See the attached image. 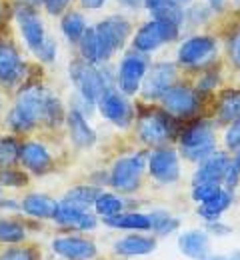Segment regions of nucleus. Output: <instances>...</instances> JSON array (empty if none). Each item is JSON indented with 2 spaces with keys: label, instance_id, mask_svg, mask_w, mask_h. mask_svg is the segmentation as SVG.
<instances>
[{
  "label": "nucleus",
  "instance_id": "f257e3e1",
  "mask_svg": "<svg viewBox=\"0 0 240 260\" xmlns=\"http://www.w3.org/2000/svg\"><path fill=\"white\" fill-rule=\"evenodd\" d=\"M14 106L26 114L35 126H60L64 122V106L52 90L42 84H26L18 90Z\"/></svg>",
  "mask_w": 240,
  "mask_h": 260
},
{
  "label": "nucleus",
  "instance_id": "f03ea898",
  "mask_svg": "<svg viewBox=\"0 0 240 260\" xmlns=\"http://www.w3.org/2000/svg\"><path fill=\"white\" fill-rule=\"evenodd\" d=\"M178 132V120L164 108H146L136 118L138 140L148 148L166 146Z\"/></svg>",
  "mask_w": 240,
  "mask_h": 260
},
{
  "label": "nucleus",
  "instance_id": "7ed1b4c3",
  "mask_svg": "<svg viewBox=\"0 0 240 260\" xmlns=\"http://www.w3.org/2000/svg\"><path fill=\"white\" fill-rule=\"evenodd\" d=\"M70 76L78 90V96L86 106H94L104 92L110 86H114L112 76L108 74L106 68H102L100 64H90L84 58L74 60L70 64Z\"/></svg>",
  "mask_w": 240,
  "mask_h": 260
},
{
  "label": "nucleus",
  "instance_id": "20e7f679",
  "mask_svg": "<svg viewBox=\"0 0 240 260\" xmlns=\"http://www.w3.org/2000/svg\"><path fill=\"white\" fill-rule=\"evenodd\" d=\"M178 150L188 162L200 164L216 152L214 128L206 120H192L178 134Z\"/></svg>",
  "mask_w": 240,
  "mask_h": 260
},
{
  "label": "nucleus",
  "instance_id": "39448f33",
  "mask_svg": "<svg viewBox=\"0 0 240 260\" xmlns=\"http://www.w3.org/2000/svg\"><path fill=\"white\" fill-rule=\"evenodd\" d=\"M146 168H148L146 152H134V154L120 156L118 160H114L110 172H108V184L116 192L132 194L140 188Z\"/></svg>",
  "mask_w": 240,
  "mask_h": 260
},
{
  "label": "nucleus",
  "instance_id": "423d86ee",
  "mask_svg": "<svg viewBox=\"0 0 240 260\" xmlns=\"http://www.w3.org/2000/svg\"><path fill=\"white\" fill-rule=\"evenodd\" d=\"M162 108L180 120H192L202 108V96L196 88H190L186 84H172L170 88L160 98Z\"/></svg>",
  "mask_w": 240,
  "mask_h": 260
},
{
  "label": "nucleus",
  "instance_id": "0eeeda50",
  "mask_svg": "<svg viewBox=\"0 0 240 260\" xmlns=\"http://www.w3.org/2000/svg\"><path fill=\"white\" fill-rule=\"evenodd\" d=\"M96 106L104 118L118 128H128L134 120V106L130 98L116 86H110L96 102Z\"/></svg>",
  "mask_w": 240,
  "mask_h": 260
},
{
  "label": "nucleus",
  "instance_id": "6e6552de",
  "mask_svg": "<svg viewBox=\"0 0 240 260\" xmlns=\"http://www.w3.org/2000/svg\"><path fill=\"white\" fill-rule=\"evenodd\" d=\"M176 36H178L176 24L154 18L152 22H146L144 26L138 28V32L134 34V40H132V48L136 52H142V54H150V52L158 50L162 44L172 42Z\"/></svg>",
  "mask_w": 240,
  "mask_h": 260
},
{
  "label": "nucleus",
  "instance_id": "1a4fd4ad",
  "mask_svg": "<svg viewBox=\"0 0 240 260\" xmlns=\"http://www.w3.org/2000/svg\"><path fill=\"white\" fill-rule=\"evenodd\" d=\"M216 56V42L210 36H190L178 48V64L184 68H204Z\"/></svg>",
  "mask_w": 240,
  "mask_h": 260
},
{
  "label": "nucleus",
  "instance_id": "9d476101",
  "mask_svg": "<svg viewBox=\"0 0 240 260\" xmlns=\"http://www.w3.org/2000/svg\"><path fill=\"white\" fill-rule=\"evenodd\" d=\"M146 72H148V58H146V54L132 50V52H128L122 58V62L118 66L116 84H118V88L126 96H132V94H136L138 90H140Z\"/></svg>",
  "mask_w": 240,
  "mask_h": 260
},
{
  "label": "nucleus",
  "instance_id": "9b49d317",
  "mask_svg": "<svg viewBox=\"0 0 240 260\" xmlns=\"http://www.w3.org/2000/svg\"><path fill=\"white\" fill-rule=\"evenodd\" d=\"M148 172L158 184L176 182L180 178V154L170 146L154 148L148 154Z\"/></svg>",
  "mask_w": 240,
  "mask_h": 260
},
{
  "label": "nucleus",
  "instance_id": "f8f14e48",
  "mask_svg": "<svg viewBox=\"0 0 240 260\" xmlns=\"http://www.w3.org/2000/svg\"><path fill=\"white\" fill-rule=\"evenodd\" d=\"M50 246H52V252L60 260H94L98 256L96 242L76 232L56 236Z\"/></svg>",
  "mask_w": 240,
  "mask_h": 260
},
{
  "label": "nucleus",
  "instance_id": "ddd939ff",
  "mask_svg": "<svg viewBox=\"0 0 240 260\" xmlns=\"http://www.w3.org/2000/svg\"><path fill=\"white\" fill-rule=\"evenodd\" d=\"M176 64L172 62H158L152 68H148L142 86H140V94L144 100H160L162 94L170 88L172 84H176Z\"/></svg>",
  "mask_w": 240,
  "mask_h": 260
},
{
  "label": "nucleus",
  "instance_id": "4468645a",
  "mask_svg": "<svg viewBox=\"0 0 240 260\" xmlns=\"http://www.w3.org/2000/svg\"><path fill=\"white\" fill-rule=\"evenodd\" d=\"M54 222L64 230H70V232H90L98 226V218L94 212H90L88 208L72 206L68 202L58 204Z\"/></svg>",
  "mask_w": 240,
  "mask_h": 260
},
{
  "label": "nucleus",
  "instance_id": "2eb2a0df",
  "mask_svg": "<svg viewBox=\"0 0 240 260\" xmlns=\"http://www.w3.org/2000/svg\"><path fill=\"white\" fill-rule=\"evenodd\" d=\"M156 246H158L156 236H150L144 232H128L126 236L118 238L112 244V250L118 258H140V256L152 254Z\"/></svg>",
  "mask_w": 240,
  "mask_h": 260
},
{
  "label": "nucleus",
  "instance_id": "dca6fc26",
  "mask_svg": "<svg viewBox=\"0 0 240 260\" xmlns=\"http://www.w3.org/2000/svg\"><path fill=\"white\" fill-rule=\"evenodd\" d=\"M14 16H16L18 28H20V34H22L26 46H28L32 52H36V50L46 42V32H44L42 20L38 18V14L32 10V6H24V4H20V6L16 8Z\"/></svg>",
  "mask_w": 240,
  "mask_h": 260
},
{
  "label": "nucleus",
  "instance_id": "f3484780",
  "mask_svg": "<svg viewBox=\"0 0 240 260\" xmlns=\"http://www.w3.org/2000/svg\"><path fill=\"white\" fill-rule=\"evenodd\" d=\"M26 70L28 68L22 62L16 48L0 40V86L12 88L20 84L26 76Z\"/></svg>",
  "mask_w": 240,
  "mask_h": 260
},
{
  "label": "nucleus",
  "instance_id": "a211bd4d",
  "mask_svg": "<svg viewBox=\"0 0 240 260\" xmlns=\"http://www.w3.org/2000/svg\"><path fill=\"white\" fill-rule=\"evenodd\" d=\"M20 164L24 170H28L35 176H42L50 170L52 156L48 148L38 140H26L20 146Z\"/></svg>",
  "mask_w": 240,
  "mask_h": 260
},
{
  "label": "nucleus",
  "instance_id": "6ab92c4d",
  "mask_svg": "<svg viewBox=\"0 0 240 260\" xmlns=\"http://www.w3.org/2000/svg\"><path fill=\"white\" fill-rule=\"evenodd\" d=\"M228 164H230V156L224 154V152H214L212 156H208L206 160L198 164V170L194 172V178H192V184H222L224 182V176H226V170H228Z\"/></svg>",
  "mask_w": 240,
  "mask_h": 260
},
{
  "label": "nucleus",
  "instance_id": "aec40b11",
  "mask_svg": "<svg viewBox=\"0 0 240 260\" xmlns=\"http://www.w3.org/2000/svg\"><path fill=\"white\" fill-rule=\"evenodd\" d=\"M66 124H68L70 138L76 148H90L96 142V132L90 128L86 120V112L78 106H72L66 112Z\"/></svg>",
  "mask_w": 240,
  "mask_h": 260
},
{
  "label": "nucleus",
  "instance_id": "412c9836",
  "mask_svg": "<svg viewBox=\"0 0 240 260\" xmlns=\"http://www.w3.org/2000/svg\"><path fill=\"white\" fill-rule=\"evenodd\" d=\"M178 250L188 260H202L210 254V234L206 230L194 228L178 236Z\"/></svg>",
  "mask_w": 240,
  "mask_h": 260
},
{
  "label": "nucleus",
  "instance_id": "4be33fe9",
  "mask_svg": "<svg viewBox=\"0 0 240 260\" xmlns=\"http://www.w3.org/2000/svg\"><path fill=\"white\" fill-rule=\"evenodd\" d=\"M96 30L102 36L106 46L110 48V52L114 54L116 50H120L130 34V22L122 16H108L106 20L96 24Z\"/></svg>",
  "mask_w": 240,
  "mask_h": 260
},
{
  "label": "nucleus",
  "instance_id": "5701e85b",
  "mask_svg": "<svg viewBox=\"0 0 240 260\" xmlns=\"http://www.w3.org/2000/svg\"><path fill=\"white\" fill-rule=\"evenodd\" d=\"M58 204L52 196L46 194H26L20 200V210L30 216V218H38V220H54Z\"/></svg>",
  "mask_w": 240,
  "mask_h": 260
},
{
  "label": "nucleus",
  "instance_id": "b1692460",
  "mask_svg": "<svg viewBox=\"0 0 240 260\" xmlns=\"http://www.w3.org/2000/svg\"><path fill=\"white\" fill-rule=\"evenodd\" d=\"M78 44H80L82 58L90 64H102L112 56L110 48L106 46V42L102 40V36L98 34L96 28H86V32L80 38Z\"/></svg>",
  "mask_w": 240,
  "mask_h": 260
},
{
  "label": "nucleus",
  "instance_id": "393cba45",
  "mask_svg": "<svg viewBox=\"0 0 240 260\" xmlns=\"http://www.w3.org/2000/svg\"><path fill=\"white\" fill-rule=\"evenodd\" d=\"M102 224L124 232H148L152 228L150 214H142V212H120L116 216L102 218Z\"/></svg>",
  "mask_w": 240,
  "mask_h": 260
},
{
  "label": "nucleus",
  "instance_id": "a878e982",
  "mask_svg": "<svg viewBox=\"0 0 240 260\" xmlns=\"http://www.w3.org/2000/svg\"><path fill=\"white\" fill-rule=\"evenodd\" d=\"M232 204V190H228L226 186H222L214 196H210L208 200L198 204V216L208 222V220H218Z\"/></svg>",
  "mask_w": 240,
  "mask_h": 260
},
{
  "label": "nucleus",
  "instance_id": "bb28decb",
  "mask_svg": "<svg viewBox=\"0 0 240 260\" xmlns=\"http://www.w3.org/2000/svg\"><path fill=\"white\" fill-rule=\"evenodd\" d=\"M144 4L148 6V10L154 14L156 20H164L176 26H180L184 20L182 6L176 0H144Z\"/></svg>",
  "mask_w": 240,
  "mask_h": 260
},
{
  "label": "nucleus",
  "instance_id": "cd10ccee",
  "mask_svg": "<svg viewBox=\"0 0 240 260\" xmlns=\"http://www.w3.org/2000/svg\"><path fill=\"white\" fill-rule=\"evenodd\" d=\"M216 116L220 122H226V124L240 120V90L222 92L216 104Z\"/></svg>",
  "mask_w": 240,
  "mask_h": 260
},
{
  "label": "nucleus",
  "instance_id": "c85d7f7f",
  "mask_svg": "<svg viewBox=\"0 0 240 260\" xmlns=\"http://www.w3.org/2000/svg\"><path fill=\"white\" fill-rule=\"evenodd\" d=\"M100 194H102V188L100 186L82 184V186L70 188L68 192L64 194V198H62V202H68L72 206H80V208H92Z\"/></svg>",
  "mask_w": 240,
  "mask_h": 260
},
{
  "label": "nucleus",
  "instance_id": "c756f323",
  "mask_svg": "<svg viewBox=\"0 0 240 260\" xmlns=\"http://www.w3.org/2000/svg\"><path fill=\"white\" fill-rule=\"evenodd\" d=\"M28 238V230L24 222L14 220V218H0V244L10 246V244H22Z\"/></svg>",
  "mask_w": 240,
  "mask_h": 260
},
{
  "label": "nucleus",
  "instance_id": "7c9ffc66",
  "mask_svg": "<svg viewBox=\"0 0 240 260\" xmlns=\"http://www.w3.org/2000/svg\"><path fill=\"white\" fill-rule=\"evenodd\" d=\"M20 146L22 142L16 136H0V170L20 162Z\"/></svg>",
  "mask_w": 240,
  "mask_h": 260
},
{
  "label": "nucleus",
  "instance_id": "2f4dec72",
  "mask_svg": "<svg viewBox=\"0 0 240 260\" xmlns=\"http://www.w3.org/2000/svg\"><path fill=\"white\" fill-rule=\"evenodd\" d=\"M124 206H126L124 200L118 194H114V192H102V194L98 196V200L94 202L92 210H94L96 216L108 218V216H116V214L124 212Z\"/></svg>",
  "mask_w": 240,
  "mask_h": 260
},
{
  "label": "nucleus",
  "instance_id": "473e14b6",
  "mask_svg": "<svg viewBox=\"0 0 240 260\" xmlns=\"http://www.w3.org/2000/svg\"><path fill=\"white\" fill-rule=\"evenodd\" d=\"M60 28H62V32L70 42H80V38L84 36L88 26H86V20H84L82 14L68 12V14H64V18L60 22Z\"/></svg>",
  "mask_w": 240,
  "mask_h": 260
},
{
  "label": "nucleus",
  "instance_id": "72a5a7b5",
  "mask_svg": "<svg viewBox=\"0 0 240 260\" xmlns=\"http://www.w3.org/2000/svg\"><path fill=\"white\" fill-rule=\"evenodd\" d=\"M0 260H42L40 250L35 244H10L0 248Z\"/></svg>",
  "mask_w": 240,
  "mask_h": 260
},
{
  "label": "nucleus",
  "instance_id": "f704fd0d",
  "mask_svg": "<svg viewBox=\"0 0 240 260\" xmlns=\"http://www.w3.org/2000/svg\"><path fill=\"white\" fill-rule=\"evenodd\" d=\"M150 222H152L150 232H154V236H170L172 232H176V228L180 226L178 218L170 216L166 210L150 212Z\"/></svg>",
  "mask_w": 240,
  "mask_h": 260
},
{
  "label": "nucleus",
  "instance_id": "c9c22d12",
  "mask_svg": "<svg viewBox=\"0 0 240 260\" xmlns=\"http://www.w3.org/2000/svg\"><path fill=\"white\" fill-rule=\"evenodd\" d=\"M6 126L12 130L14 134H24V132H30V130L36 128L35 122L26 114H22L16 106H12L8 110V114H6Z\"/></svg>",
  "mask_w": 240,
  "mask_h": 260
},
{
  "label": "nucleus",
  "instance_id": "e433bc0d",
  "mask_svg": "<svg viewBox=\"0 0 240 260\" xmlns=\"http://www.w3.org/2000/svg\"><path fill=\"white\" fill-rule=\"evenodd\" d=\"M0 184L6 188H24L28 184V174L24 170H18L16 166L0 170Z\"/></svg>",
  "mask_w": 240,
  "mask_h": 260
},
{
  "label": "nucleus",
  "instance_id": "4c0bfd02",
  "mask_svg": "<svg viewBox=\"0 0 240 260\" xmlns=\"http://www.w3.org/2000/svg\"><path fill=\"white\" fill-rule=\"evenodd\" d=\"M240 182V150L234 154V158H230L228 164V170H226V176H224V182L222 186H226L228 190H234Z\"/></svg>",
  "mask_w": 240,
  "mask_h": 260
},
{
  "label": "nucleus",
  "instance_id": "58836bf2",
  "mask_svg": "<svg viewBox=\"0 0 240 260\" xmlns=\"http://www.w3.org/2000/svg\"><path fill=\"white\" fill-rule=\"evenodd\" d=\"M222 188V184H210V182H204V184H192V198L200 204L208 200L210 196H214L218 190Z\"/></svg>",
  "mask_w": 240,
  "mask_h": 260
},
{
  "label": "nucleus",
  "instance_id": "ea45409f",
  "mask_svg": "<svg viewBox=\"0 0 240 260\" xmlns=\"http://www.w3.org/2000/svg\"><path fill=\"white\" fill-rule=\"evenodd\" d=\"M224 142H226V148L228 150H234V152L240 150V120L232 122L228 126L226 134H224Z\"/></svg>",
  "mask_w": 240,
  "mask_h": 260
},
{
  "label": "nucleus",
  "instance_id": "a19ab883",
  "mask_svg": "<svg viewBox=\"0 0 240 260\" xmlns=\"http://www.w3.org/2000/svg\"><path fill=\"white\" fill-rule=\"evenodd\" d=\"M35 54L42 60V62H46V64H48V62H52V60H54V56H56V46H54V42H52L50 38H46V42L36 50Z\"/></svg>",
  "mask_w": 240,
  "mask_h": 260
},
{
  "label": "nucleus",
  "instance_id": "79ce46f5",
  "mask_svg": "<svg viewBox=\"0 0 240 260\" xmlns=\"http://www.w3.org/2000/svg\"><path fill=\"white\" fill-rule=\"evenodd\" d=\"M228 56H230L232 64L240 68V28L228 40Z\"/></svg>",
  "mask_w": 240,
  "mask_h": 260
},
{
  "label": "nucleus",
  "instance_id": "37998d69",
  "mask_svg": "<svg viewBox=\"0 0 240 260\" xmlns=\"http://www.w3.org/2000/svg\"><path fill=\"white\" fill-rule=\"evenodd\" d=\"M216 84H218V72H212V70H208L204 76H202V80L198 82L196 90H198L200 94H206V92H210V90H212Z\"/></svg>",
  "mask_w": 240,
  "mask_h": 260
},
{
  "label": "nucleus",
  "instance_id": "c03bdc74",
  "mask_svg": "<svg viewBox=\"0 0 240 260\" xmlns=\"http://www.w3.org/2000/svg\"><path fill=\"white\" fill-rule=\"evenodd\" d=\"M68 2L70 0H44V6H46V10H48L50 14L58 16V14L64 12V8L68 6Z\"/></svg>",
  "mask_w": 240,
  "mask_h": 260
},
{
  "label": "nucleus",
  "instance_id": "a18cd8bd",
  "mask_svg": "<svg viewBox=\"0 0 240 260\" xmlns=\"http://www.w3.org/2000/svg\"><path fill=\"white\" fill-rule=\"evenodd\" d=\"M206 232L212 236V234H218V236H222V234H228L230 232V228L224 226L222 222H218V220H208L206 222Z\"/></svg>",
  "mask_w": 240,
  "mask_h": 260
},
{
  "label": "nucleus",
  "instance_id": "49530a36",
  "mask_svg": "<svg viewBox=\"0 0 240 260\" xmlns=\"http://www.w3.org/2000/svg\"><path fill=\"white\" fill-rule=\"evenodd\" d=\"M0 210H20V202H16V200H6V198H2L0 200Z\"/></svg>",
  "mask_w": 240,
  "mask_h": 260
},
{
  "label": "nucleus",
  "instance_id": "de8ad7c7",
  "mask_svg": "<svg viewBox=\"0 0 240 260\" xmlns=\"http://www.w3.org/2000/svg\"><path fill=\"white\" fill-rule=\"evenodd\" d=\"M106 0H82V6L84 8H90V10H96V8H102Z\"/></svg>",
  "mask_w": 240,
  "mask_h": 260
},
{
  "label": "nucleus",
  "instance_id": "09e8293b",
  "mask_svg": "<svg viewBox=\"0 0 240 260\" xmlns=\"http://www.w3.org/2000/svg\"><path fill=\"white\" fill-rule=\"evenodd\" d=\"M122 6H126V8H132V10H136L140 8L142 4H144V0H118Z\"/></svg>",
  "mask_w": 240,
  "mask_h": 260
},
{
  "label": "nucleus",
  "instance_id": "8fccbe9b",
  "mask_svg": "<svg viewBox=\"0 0 240 260\" xmlns=\"http://www.w3.org/2000/svg\"><path fill=\"white\" fill-rule=\"evenodd\" d=\"M20 4H24V6H35L38 2H44V0H18Z\"/></svg>",
  "mask_w": 240,
  "mask_h": 260
},
{
  "label": "nucleus",
  "instance_id": "3c124183",
  "mask_svg": "<svg viewBox=\"0 0 240 260\" xmlns=\"http://www.w3.org/2000/svg\"><path fill=\"white\" fill-rule=\"evenodd\" d=\"M202 260H232V258H230V256H210V254H208V256Z\"/></svg>",
  "mask_w": 240,
  "mask_h": 260
},
{
  "label": "nucleus",
  "instance_id": "603ef678",
  "mask_svg": "<svg viewBox=\"0 0 240 260\" xmlns=\"http://www.w3.org/2000/svg\"><path fill=\"white\" fill-rule=\"evenodd\" d=\"M210 4H212V6H220V4H222V0H210Z\"/></svg>",
  "mask_w": 240,
  "mask_h": 260
},
{
  "label": "nucleus",
  "instance_id": "864d4df0",
  "mask_svg": "<svg viewBox=\"0 0 240 260\" xmlns=\"http://www.w3.org/2000/svg\"><path fill=\"white\" fill-rule=\"evenodd\" d=\"M230 258H232V260H240V250H238V252H234V254H230Z\"/></svg>",
  "mask_w": 240,
  "mask_h": 260
},
{
  "label": "nucleus",
  "instance_id": "5fc2aeb1",
  "mask_svg": "<svg viewBox=\"0 0 240 260\" xmlns=\"http://www.w3.org/2000/svg\"><path fill=\"white\" fill-rule=\"evenodd\" d=\"M178 4H186V2H190V0H176Z\"/></svg>",
  "mask_w": 240,
  "mask_h": 260
},
{
  "label": "nucleus",
  "instance_id": "6e6d98bb",
  "mask_svg": "<svg viewBox=\"0 0 240 260\" xmlns=\"http://www.w3.org/2000/svg\"><path fill=\"white\" fill-rule=\"evenodd\" d=\"M2 198H4V194H2V184H0V200H2Z\"/></svg>",
  "mask_w": 240,
  "mask_h": 260
},
{
  "label": "nucleus",
  "instance_id": "4d7b16f0",
  "mask_svg": "<svg viewBox=\"0 0 240 260\" xmlns=\"http://www.w3.org/2000/svg\"><path fill=\"white\" fill-rule=\"evenodd\" d=\"M0 108H2V98H0Z\"/></svg>",
  "mask_w": 240,
  "mask_h": 260
}]
</instances>
